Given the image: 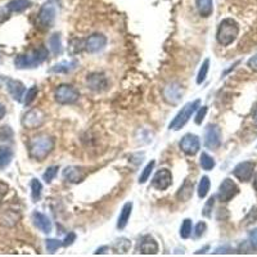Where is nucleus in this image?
Listing matches in <instances>:
<instances>
[{
  "label": "nucleus",
  "instance_id": "f257e3e1",
  "mask_svg": "<svg viewBox=\"0 0 257 257\" xmlns=\"http://www.w3.org/2000/svg\"><path fill=\"white\" fill-rule=\"evenodd\" d=\"M55 139L53 136L47 134H40V135L32 138L29 146L30 157L35 161H44L49 156L54 149Z\"/></svg>",
  "mask_w": 257,
  "mask_h": 257
},
{
  "label": "nucleus",
  "instance_id": "f03ea898",
  "mask_svg": "<svg viewBox=\"0 0 257 257\" xmlns=\"http://www.w3.org/2000/svg\"><path fill=\"white\" fill-rule=\"evenodd\" d=\"M49 52L47 48L40 47L37 49L30 50L25 54H19L15 59V66L19 70L22 68H36L48 59Z\"/></svg>",
  "mask_w": 257,
  "mask_h": 257
},
{
  "label": "nucleus",
  "instance_id": "7ed1b4c3",
  "mask_svg": "<svg viewBox=\"0 0 257 257\" xmlns=\"http://www.w3.org/2000/svg\"><path fill=\"white\" fill-rule=\"evenodd\" d=\"M239 34V26L233 18H225L218 26L216 40L222 47H229L236 41Z\"/></svg>",
  "mask_w": 257,
  "mask_h": 257
},
{
  "label": "nucleus",
  "instance_id": "20e7f679",
  "mask_svg": "<svg viewBox=\"0 0 257 257\" xmlns=\"http://www.w3.org/2000/svg\"><path fill=\"white\" fill-rule=\"evenodd\" d=\"M200 104H201L200 99H196L193 100V102H189V103H186L185 106L179 111V113L176 114L175 118L170 122L168 128H171V130L178 131V130H180L183 126H185L186 122L189 121V118L192 117L193 114L197 112V110L200 108Z\"/></svg>",
  "mask_w": 257,
  "mask_h": 257
},
{
  "label": "nucleus",
  "instance_id": "39448f33",
  "mask_svg": "<svg viewBox=\"0 0 257 257\" xmlns=\"http://www.w3.org/2000/svg\"><path fill=\"white\" fill-rule=\"evenodd\" d=\"M54 98L55 102L59 104H75L80 98V92L76 89L75 86L68 85V84H62L57 86V89L54 92Z\"/></svg>",
  "mask_w": 257,
  "mask_h": 257
},
{
  "label": "nucleus",
  "instance_id": "423d86ee",
  "mask_svg": "<svg viewBox=\"0 0 257 257\" xmlns=\"http://www.w3.org/2000/svg\"><path fill=\"white\" fill-rule=\"evenodd\" d=\"M222 140L221 128H219L216 124H210L204 130V146L208 149L216 150L220 148Z\"/></svg>",
  "mask_w": 257,
  "mask_h": 257
},
{
  "label": "nucleus",
  "instance_id": "0eeeda50",
  "mask_svg": "<svg viewBox=\"0 0 257 257\" xmlns=\"http://www.w3.org/2000/svg\"><path fill=\"white\" fill-rule=\"evenodd\" d=\"M47 120L45 112L41 111L40 108H32L29 112H26L23 118H22V125L29 130H34L43 125Z\"/></svg>",
  "mask_w": 257,
  "mask_h": 257
},
{
  "label": "nucleus",
  "instance_id": "6e6552de",
  "mask_svg": "<svg viewBox=\"0 0 257 257\" xmlns=\"http://www.w3.org/2000/svg\"><path fill=\"white\" fill-rule=\"evenodd\" d=\"M239 193V188L237 185L236 183L233 182L232 179H224V182L220 184L219 186V192H218V200L220 202H229V201H232L234 197L237 196Z\"/></svg>",
  "mask_w": 257,
  "mask_h": 257
},
{
  "label": "nucleus",
  "instance_id": "1a4fd4ad",
  "mask_svg": "<svg viewBox=\"0 0 257 257\" xmlns=\"http://www.w3.org/2000/svg\"><path fill=\"white\" fill-rule=\"evenodd\" d=\"M179 147H180L182 152H184L186 156H196L200 152L201 148L200 138L194 134H185L180 140Z\"/></svg>",
  "mask_w": 257,
  "mask_h": 257
},
{
  "label": "nucleus",
  "instance_id": "9d476101",
  "mask_svg": "<svg viewBox=\"0 0 257 257\" xmlns=\"http://www.w3.org/2000/svg\"><path fill=\"white\" fill-rule=\"evenodd\" d=\"M55 7H54L53 3H45L43 7L40 8L39 15V23L43 29H50L53 26L54 21H55Z\"/></svg>",
  "mask_w": 257,
  "mask_h": 257
},
{
  "label": "nucleus",
  "instance_id": "9b49d317",
  "mask_svg": "<svg viewBox=\"0 0 257 257\" xmlns=\"http://www.w3.org/2000/svg\"><path fill=\"white\" fill-rule=\"evenodd\" d=\"M172 184V174L167 168H161L152 179V186L157 190L168 189Z\"/></svg>",
  "mask_w": 257,
  "mask_h": 257
},
{
  "label": "nucleus",
  "instance_id": "f8f14e48",
  "mask_svg": "<svg viewBox=\"0 0 257 257\" xmlns=\"http://www.w3.org/2000/svg\"><path fill=\"white\" fill-rule=\"evenodd\" d=\"M86 84L89 86L90 90H93L95 93H100L108 88V80L104 73L102 72H92L86 77Z\"/></svg>",
  "mask_w": 257,
  "mask_h": 257
},
{
  "label": "nucleus",
  "instance_id": "ddd939ff",
  "mask_svg": "<svg viewBox=\"0 0 257 257\" xmlns=\"http://www.w3.org/2000/svg\"><path fill=\"white\" fill-rule=\"evenodd\" d=\"M107 45V37L103 34H93L84 41V49L88 53H96Z\"/></svg>",
  "mask_w": 257,
  "mask_h": 257
},
{
  "label": "nucleus",
  "instance_id": "4468645a",
  "mask_svg": "<svg viewBox=\"0 0 257 257\" xmlns=\"http://www.w3.org/2000/svg\"><path fill=\"white\" fill-rule=\"evenodd\" d=\"M183 93H184V90H183V86L178 82H171V84H168V85L165 86L164 92V99L170 104H178L182 99Z\"/></svg>",
  "mask_w": 257,
  "mask_h": 257
},
{
  "label": "nucleus",
  "instance_id": "2eb2a0df",
  "mask_svg": "<svg viewBox=\"0 0 257 257\" xmlns=\"http://www.w3.org/2000/svg\"><path fill=\"white\" fill-rule=\"evenodd\" d=\"M254 170H255V162L252 161H244V162H240L234 167L233 170V175L236 176L238 180L240 182L246 183L248 180H251L252 175H254Z\"/></svg>",
  "mask_w": 257,
  "mask_h": 257
},
{
  "label": "nucleus",
  "instance_id": "dca6fc26",
  "mask_svg": "<svg viewBox=\"0 0 257 257\" xmlns=\"http://www.w3.org/2000/svg\"><path fill=\"white\" fill-rule=\"evenodd\" d=\"M138 251L143 255H156L158 252V243L156 242L153 237L147 234L142 237L138 244Z\"/></svg>",
  "mask_w": 257,
  "mask_h": 257
},
{
  "label": "nucleus",
  "instance_id": "f3484780",
  "mask_svg": "<svg viewBox=\"0 0 257 257\" xmlns=\"http://www.w3.org/2000/svg\"><path fill=\"white\" fill-rule=\"evenodd\" d=\"M86 176V172L81 167L77 166H68L63 170V178L70 183L73 184H79L81 183Z\"/></svg>",
  "mask_w": 257,
  "mask_h": 257
},
{
  "label": "nucleus",
  "instance_id": "a211bd4d",
  "mask_svg": "<svg viewBox=\"0 0 257 257\" xmlns=\"http://www.w3.org/2000/svg\"><path fill=\"white\" fill-rule=\"evenodd\" d=\"M32 221H34V225L39 229L40 232L45 233V234H49L52 232V229H53L50 219L48 218L47 215L41 214V212H34L32 214Z\"/></svg>",
  "mask_w": 257,
  "mask_h": 257
},
{
  "label": "nucleus",
  "instance_id": "6ab92c4d",
  "mask_svg": "<svg viewBox=\"0 0 257 257\" xmlns=\"http://www.w3.org/2000/svg\"><path fill=\"white\" fill-rule=\"evenodd\" d=\"M7 89L9 92V94L12 95V98L17 102H21L22 98H23V94L26 92L25 85L22 84L21 81L18 80H12L9 79L7 81Z\"/></svg>",
  "mask_w": 257,
  "mask_h": 257
},
{
  "label": "nucleus",
  "instance_id": "aec40b11",
  "mask_svg": "<svg viewBox=\"0 0 257 257\" xmlns=\"http://www.w3.org/2000/svg\"><path fill=\"white\" fill-rule=\"evenodd\" d=\"M193 190H194V183L189 179H185L182 186L179 188L178 193H176V198L182 202H186L189 201L193 196Z\"/></svg>",
  "mask_w": 257,
  "mask_h": 257
},
{
  "label": "nucleus",
  "instance_id": "412c9836",
  "mask_svg": "<svg viewBox=\"0 0 257 257\" xmlns=\"http://www.w3.org/2000/svg\"><path fill=\"white\" fill-rule=\"evenodd\" d=\"M132 212V202H126L124 206H122V210L120 212V216H118L117 220V229L122 230V229L126 228L128 220H130V216H131Z\"/></svg>",
  "mask_w": 257,
  "mask_h": 257
},
{
  "label": "nucleus",
  "instance_id": "4be33fe9",
  "mask_svg": "<svg viewBox=\"0 0 257 257\" xmlns=\"http://www.w3.org/2000/svg\"><path fill=\"white\" fill-rule=\"evenodd\" d=\"M196 7L201 17L204 18L210 17L212 15V11H214L212 0H196Z\"/></svg>",
  "mask_w": 257,
  "mask_h": 257
},
{
  "label": "nucleus",
  "instance_id": "5701e85b",
  "mask_svg": "<svg viewBox=\"0 0 257 257\" xmlns=\"http://www.w3.org/2000/svg\"><path fill=\"white\" fill-rule=\"evenodd\" d=\"M77 62L76 61H70V62H62V63H58L55 66L50 68L49 72L50 73H68V72L73 71L76 67H77Z\"/></svg>",
  "mask_w": 257,
  "mask_h": 257
},
{
  "label": "nucleus",
  "instance_id": "b1692460",
  "mask_svg": "<svg viewBox=\"0 0 257 257\" xmlns=\"http://www.w3.org/2000/svg\"><path fill=\"white\" fill-rule=\"evenodd\" d=\"M31 7L30 0H12L7 4V9L12 13H21Z\"/></svg>",
  "mask_w": 257,
  "mask_h": 257
},
{
  "label": "nucleus",
  "instance_id": "393cba45",
  "mask_svg": "<svg viewBox=\"0 0 257 257\" xmlns=\"http://www.w3.org/2000/svg\"><path fill=\"white\" fill-rule=\"evenodd\" d=\"M49 49L50 52L54 54V55H59L62 53V39H61V34H53V35L49 37Z\"/></svg>",
  "mask_w": 257,
  "mask_h": 257
},
{
  "label": "nucleus",
  "instance_id": "a878e982",
  "mask_svg": "<svg viewBox=\"0 0 257 257\" xmlns=\"http://www.w3.org/2000/svg\"><path fill=\"white\" fill-rule=\"evenodd\" d=\"M13 158V152L8 147H1L0 148V168H5L8 165L11 164Z\"/></svg>",
  "mask_w": 257,
  "mask_h": 257
},
{
  "label": "nucleus",
  "instance_id": "bb28decb",
  "mask_svg": "<svg viewBox=\"0 0 257 257\" xmlns=\"http://www.w3.org/2000/svg\"><path fill=\"white\" fill-rule=\"evenodd\" d=\"M211 188V182L208 176H202L200 180V184H198V189H197V193H198V197L200 198H204L207 196L208 192H210Z\"/></svg>",
  "mask_w": 257,
  "mask_h": 257
},
{
  "label": "nucleus",
  "instance_id": "cd10ccee",
  "mask_svg": "<svg viewBox=\"0 0 257 257\" xmlns=\"http://www.w3.org/2000/svg\"><path fill=\"white\" fill-rule=\"evenodd\" d=\"M41 193H43V184L40 183V180L37 179H32L31 180V197L34 202L41 198Z\"/></svg>",
  "mask_w": 257,
  "mask_h": 257
},
{
  "label": "nucleus",
  "instance_id": "c85d7f7f",
  "mask_svg": "<svg viewBox=\"0 0 257 257\" xmlns=\"http://www.w3.org/2000/svg\"><path fill=\"white\" fill-rule=\"evenodd\" d=\"M200 165H201V167L203 168V170H206V171H211V170L215 167L216 162H215V160L211 157L210 154L203 152V153L201 154V157H200Z\"/></svg>",
  "mask_w": 257,
  "mask_h": 257
},
{
  "label": "nucleus",
  "instance_id": "c756f323",
  "mask_svg": "<svg viewBox=\"0 0 257 257\" xmlns=\"http://www.w3.org/2000/svg\"><path fill=\"white\" fill-rule=\"evenodd\" d=\"M192 230H193V222L190 219H185L184 221L182 222V226H180V237L183 239H188L190 236H192Z\"/></svg>",
  "mask_w": 257,
  "mask_h": 257
},
{
  "label": "nucleus",
  "instance_id": "7c9ffc66",
  "mask_svg": "<svg viewBox=\"0 0 257 257\" xmlns=\"http://www.w3.org/2000/svg\"><path fill=\"white\" fill-rule=\"evenodd\" d=\"M208 70H210V59H204L203 63L201 64L200 71H198V76H197V84H202L204 82V80L207 79Z\"/></svg>",
  "mask_w": 257,
  "mask_h": 257
},
{
  "label": "nucleus",
  "instance_id": "2f4dec72",
  "mask_svg": "<svg viewBox=\"0 0 257 257\" xmlns=\"http://www.w3.org/2000/svg\"><path fill=\"white\" fill-rule=\"evenodd\" d=\"M130 247H131L130 240L126 239V238H122V239L117 240V242L114 243L113 248L117 254H126V252L130 250Z\"/></svg>",
  "mask_w": 257,
  "mask_h": 257
},
{
  "label": "nucleus",
  "instance_id": "473e14b6",
  "mask_svg": "<svg viewBox=\"0 0 257 257\" xmlns=\"http://www.w3.org/2000/svg\"><path fill=\"white\" fill-rule=\"evenodd\" d=\"M154 165H156V162H154V161H150L149 164L147 165L146 167H144L143 172H142V175H140V178H139V184H144V183H146L147 180L150 178V174H152V171H153Z\"/></svg>",
  "mask_w": 257,
  "mask_h": 257
},
{
  "label": "nucleus",
  "instance_id": "72a5a7b5",
  "mask_svg": "<svg viewBox=\"0 0 257 257\" xmlns=\"http://www.w3.org/2000/svg\"><path fill=\"white\" fill-rule=\"evenodd\" d=\"M37 94H39V89H37V86L34 85L31 86L29 90H27V93H26L25 95V100H23V103H25V106H30V104L35 100V98L37 96Z\"/></svg>",
  "mask_w": 257,
  "mask_h": 257
},
{
  "label": "nucleus",
  "instance_id": "f704fd0d",
  "mask_svg": "<svg viewBox=\"0 0 257 257\" xmlns=\"http://www.w3.org/2000/svg\"><path fill=\"white\" fill-rule=\"evenodd\" d=\"M45 246H47V250L49 254H54L58 248H61V247L63 246V243H62L61 240L52 239V238H50V239L45 240Z\"/></svg>",
  "mask_w": 257,
  "mask_h": 257
},
{
  "label": "nucleus",
  "instance_id": "c9c22d12",
  "mask_svg": "<svg viewBox=\"0 0 257 257\" xmlns=\"http://www.w3.org/2000/svg\"><path fill=\"white\" fill-rule=\"evenodd\" d=\"M58 170H59V168H58V166H50V167H48L47 171L44 172V175H43L44 180H45L48 184L53 182V179L57 176Z\"/></svg>",
  "mask_w": 257,
  "mask_h": 257
},
{
  "label": "nucleus",
  "instance_id": "e433bc0d",
  "mask_svg": "<svg viewBox=\"0 0 257 257\" xmlns=\"http://www.w3.org/2000/svg\"><path fill=\"white\" fill-rule=\"evenodd\" d=\"M207 112H208V107H206V106H203V107H200L198 110H197L196 120H194L197 125H201V124H202V121H203L204 117H206Z\"/></svg>",
  "mask_w": 257,
  "mask_h": 257
},
{
  "label": "nucleus",
  "instance_id": "4c0bfd02",
  "mask_svg": "<svg viewBox=\"0 0 257 257\" xmlns=\"http://www.w3.org/2000/svg\"><path fill=\"white\" fill-rule=\"evenodd\" d=\"M214 204H215V197H211L210 200L206 202V204H204V208L203 211H202V214H203V216H206V218H210L211 216V211H212V208H214Z\"/></svg>",
  "mask_w": 257,
  "mask_h": 257
},
{
  "label": "nucleus",
  "instance_id": "58836bf2",
  "mask_svg": "<svg viewBox=\"0 0 257 257\" xmlns=\"http://www.w3.org/2000/svg\"><path fill=\"white\" fill-rule=\"evenodd\" d=\"M206 230H207V224L203 221L198 222L196 226V230H194V237H196V238H200V237H202L204 233H206Z\"/></svg>",
  "mask_w": 257,
  "mask_h": 257
},
{
  "label": "nucleus",
  "instance_id": "ea45409f",
  "mask_svg": "<svg viewBox=\"0 0 257 257\" xmlns=\"http://www.w3.org/2000/svg\"><path fill=\"white\" fill-rule=\"evenodd\" d=\"M250 244L252 250H257V229H254L250 232Z\"/></svg>",
  "mask_w": 257,
  "mask_h": 257
},
{
  "label": "nucleus",
  "instance_id": "a19ab883",
  "mask_svg": "<svg viewBox=\"0 0 257 257\" xmlns=\"http://www.w3.org/2000/svg\"><path fill=\"white\" fill-rule=\"evenodd\" d=\"M76 240V234L75 233H68V236L64 238V240L62 243H63V246L64 247H67V246H71L72 243L75 242Z\"/></svg>",
  "mask_w": 257,
  "mask_h": 257
},
{
  "label": "nucleus",
  "instance_id": "79ce46f5",
  "mask_svg": "<svg viewBox=\"0 0 257 257\" xmlns=\"http://www.w3.org/2000/svg\"><path fill=\"white\" fill-rule=\"evenodd\" d=\"M232 252V248L229 246H224V247H219L215 250V254H230Z\"/></svg>",
  "mask_w": 257,
  "mask_h": 257
},
{
  "label": "nucleus",
  "instance_id": "37998d69",
  "mask_svg": "<svg viewBox=\"0 0 257 257\" xmlns=\"http://www.w3.org/2000/svg\"><path fill=\"white\" fill-rule=\"evenodd\" d=\"M248 67H250L251 70H254V71H257V54L248 61Z\"/></svg>",
  "mask_w": 257,
  "mask_h": 257
},
{
  "label": "nucleus",
  "instance_id": "c03bdc74",
  "mask_svg": "<svg viewBox=\"0 0 257 257\" xmlns=\"http://www.w3.org/2000/svg\"><path fill=\"white\" fill-rule=\"evenodd\" d=\"M8 193V185L4 183H0V202L4 198V196Z\"/></svg>",
  "mask_w": 257,
  "mask_h": 257
},
{
  "label": "nucleus",
  "instance_id": "a18cd8bd",
  "mask_svg": "<svg viewBox=\"0 0 257 257\" xmlns=\"http://www.w3.org/2000/svg\"><path fill=\"white\" fill-rule=\"evenodd\" d=\"M5 113H7V110H5V106H4L3 103H0V120L5 116Z\"/></svg>",
  "mask_w": 257,
  "mask_h": 257
},
{
  "label": "nucleus",
  "instance_id": "49530a36",
  "mask_svg": "<svg viewBox=\"0 0 257 257\" xmlns=\"http://www.w3.org/2000/svg\"><path fill=\"white\" fill-rule=\"evenodd\" d=\"M254 189L256 190V193H257V172L255 174V178H254Z\"/></svg>",
  "mask_w": 257,
  "mask_h": 257
},
{
  "label": "nucleus",
  "instance_id": "de8ad7c7",
  "mask_svg": "<svg viewBox=\"0 0 257 257\" xmlns=\"http://www.w3.org/2000/svg\"><path fill=\"white\" fill-rule=\"evenodd\" d=\"M256 118H257V113H256Z\"/></svg>",
  "mask_w": 257,
  "mask_h": 257
}]
</instances>
